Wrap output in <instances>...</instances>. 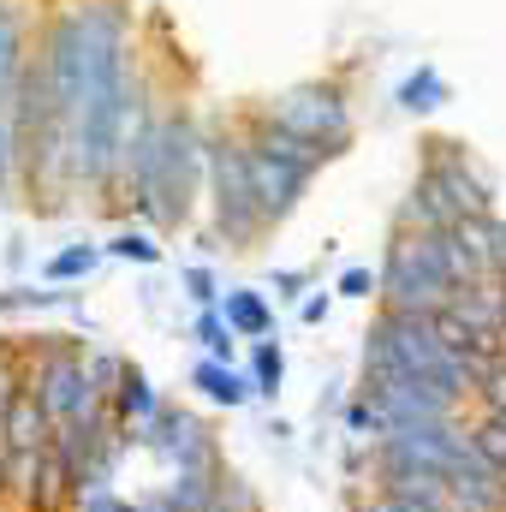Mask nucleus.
I'll list each match as a JSON object with an SVG mask.
<instances>
[{
  "label": "nucleus",
  "mask_w": 506,
  "mask_h": 512,
  "mask_svg": "<svg viewBox=\"0 0 506 512\" xmlns=\"http://www.w3.org/2000/svg\"><path fill=\"white\" fill-rule=\"evenodd\" d=\"M114 256H126V262H161V245H149L143 233H120L114 245H108Z\"/></svg>",
  "instance_id": "ddd939ff"
},
{
  "label": "nucleus",
  "mask_w": 506,
  "mask_h": 512,
  "mask_svg": "<svg viewBox=\"0 0 506 512\" xmlns=\"http://www.w3.org/2000/svg\"><path fill=\"white\" fill-rule=\"evenodd\" d=\"M120 417L126 423H149L155 417V393H149V382H143V370H120Z\"/></svg>",
  "instance_id": "6e6552de"
},
{
  "label": "nucleus",
  "mask_w": 506,
  "mask_h": 512,
  "mask_svg": "<svg viewBox=\"0 0 506 512\" xmlns=\"http://www.w3.org/2000/svg\"><path fill=\"white\" fill-rule=\"evenodd\" d=\"M340 292H346V298H370V292H381V274H370V268H346V274H340Z\"/></svg>",
  "instance_id": "2eb2a0df"
},
{
  "label": "nucleus",
  "mask_w": 506,
  "mask_h": 512,
  "mask_svg": "<svg viewBox=\"0 0 506 512\" xmlns=\"http://www.w3.org/2000/svg\"><path fill=\"white\" fill-rule=\"evenodd\" d=\"M18 78H24V54H18V18H12V6L0 0V96H6Z\"/></svg>",
  "instance_id": "0eeeda50"
},
{
  "label": "nucleus",
  "mask_w": 506,
  "mask_h": 512,
  "mask_svg": "<svg viewBox=\"0 0 506 512\" xmlns=\"http://www.w3.org/2000/svg\"><path fill=\"white\" fill-rule=\"evenodd\" d=\"M328 316V298H304V322H322Z\"/></svg>",
  "instance_id": "6ab92c4d"
},
{
  "label": "nucleus",
  "mask_w": 506,
  "mask_h": 512,
  "mask_svg": "<svg viewBox=\"0 0 506 512\" xmlns=\"http://www.w3.org/2000/svg\"><path fill=\"white\" fill-rule=\"evenodd\" d=\"M441 96H447V84H441L429 66H423L417 78H405V90H399V102H405V108H435Z\"/></svg>",
  "instance_id": "f8f14e48"
},
{
  "label": "nucleus",
  "mask_w": 506,
  "mask_h": 512,
  "mask_svg": "<svg viewBox=\"0 0 506 512\" xmlns=\"http://www.w3.org/2000/svg\"><path fill=\"white\" fill-rule=\"evenodd\" d=\"M185 286H191V298H197L203 310L215 304V274H209V268H185Z\"/></svg>",
  "instance_id": "dca6fc26"
},
{
  "label": "nucleus",
  "mask_w": 506,
  "mask_h": 512,
  "mask_svg": "<svg viewBox=\"0 0 506 512\" xmlns=\"http://www.w3.org/2000/svg\"><path fill=\"white\" fill-rule=\"evenodd\" d=\"M215 203H221V233H227V245H245L256 227L268 221L262 203H256L251 143H215Z\"/></svg>",
  "instance_id": "f257e3e1"
},
{
  "label": "nucleus",
  "mask_w": 506,
  "mask_h": 512,
  "mask_svg": "<svg viewBox=\"0 0 506 512\" xmlns=\"http://www.w3.org/2000/svg\"><path fill=\"white\" fill-rule=\"evenodd\" d=\"M191 382L203 387L215 405H227V411H233V405H245V399L256 393V387L233 370V364H215V358H209V364H197V376H191Z\"/></svg>",
  "instance_id": "20e7f679"
},
{
  "label": "nucleus",
  "mask_w": 506,
  "mask_h": 512,
  "mask_svg": "<svg viewBox=\"0 0 506 512\" xmlns=\"http://www.w3.org/2000/svg\"><path fill=\"white\" fill-rule=\"evenodd\" d=\"M84 512H126V507H120V501H114V495H102V489H96V495H90V501H84Z\"/></svg>",
  "instance_id": "a211bd4d"
},
{
  "label": "nucleus",
  "mask_w": 506,
  "mask_h": 512,
  "mask_svg": "<svg viewBox=\"0 0 506 512\" xmlns=\"http://www.w3.org/2000/svg\"><path fill=\"white\" fill-rule=\"evenodd\" d=\"M477 382H483V393H489V405H495V417H506V358H501V364H489V370H483Z\"/></svg>",
  "instance_id": "4468645a"
},
{
  "label": "nucleus",
  "mask_w": 506,
  "mask_h": 512,
  "mask_svg": "<svg viewBox=\"0 0 506 512\" xmlns=\"http://www.w3.org/2000/svg\"><path fill=\"white\" fill-rule=\"evenodd\" d=\"M0 483H6V453H0Z\"/></svg>",
  "instance_id": "412c9836"
},
{
  "label": "nucleus",
  "mask_w": 506,
  "mask_h": 512,
  "mask_svg": "<svg viewBox=\"0 0 506 512\" xmlns=\"http://www.w3.org/2000/svg\"><path fill=\"white\" fill-rule=\"evenodd\" d=\"M471 447L483 453V465H489V471H501V477H506V417H489V423L471 435Z\"/></svg>",
  "instance_id": "9d476101"
},
{
  "label": "nucleus",
  "mask_w": 506,
  "mask_h": 512,
  "mask_svg": "<svg viewBox=\"0 0 506 512\" xmlns=\"http://www.w3.org/2000/svg\"><path fill=\"white\" fill-rule=\"evenodd\" d=\"M280 382H286V358H280V346L274 340H256V352H251V387L256 393H280Z\"/></svg>",
  "instance_id": "1a4fd4ad"
},
{
  "label": "nucleus",
  "mask_w": 506,
  "mask_h": 512,
  "mask_svg": "<svg viewBox=\"0 0 506 512\" xmlns=\"http://www.w3.org/2000/svg\"><path fill=\"white\" fill-rule=\"evenodd\" d=\"M36 393H42V405H48V417L60 423V429H72V423H84V417H96V370H84L78 358H48L42 364V376H36Z\"/></svg>",
  "instance_id": "7ed1b4c3"
},
{
  "label": "nucleus",
  "mask_w": 506,
  "mask_h": 512,
  "mask_svg": "<svg viewBox=\"0 0 506 512\" xmlns=\"http://www.w3.org/2000/svg\"><path fill=\"white\" fill-rule=\"evenodd\" d=\"M0 191H6V137H0Z\"/></svg>",
  "instance_id": "aec40b11"
},
{
  "label": "nucleus",
  "mask_w": 506,
  "mask_h": 512,
  "mask_svg": "<svg viewBox=\"0 0 506 512\" xmlns=\"http://www.w3.org/2000/svg\"><path fill=\"white\" fill-rule=\"evenodd\" d=\"M191 334H197V346L215 358V364H233V322L227 316H215V310H203L197 322H191Z\"/></svg>",
  "instance_id": "423d86ee"
},
{
  "label": "nucleus",
  "mask_w": 506,
  "mask_h": 512,
  "mask_svg": "<svg viewBox=\"0 0 506 512\" xmlns=\"http://www.w3.org/2000/svg\"><path fill=\"white\" fill-rule=\"evenodd\" d=\"M96 268V245H66L60 256H48V280H78V274H90Z\"/></svg>",
  "instance_id": "9b49d317"
},
{
  "label": "nucleus",
  "mask_w": 506,
  "mask_h": 512,
  "mask_svg": "<svg viewBox=\"0 0 506 512\" xmlns=\"http://www.w3.org/2000/svg\"><path fill=\"white\" fill-rule=\"evenodd\" d=\"M227 322H233V334H245V340H262L268 334V304L256 298V292H227Z\"/></svg>",
  "instance_id": "39448f33"
},
{
  "label": "nucleus",
  "mask_w": 506,
  "mask_h": 512,
  "mask_svg": "<svg viewBox=\"0 0 506 512\" xmlns=\"http://www.w3.org/2000/svg\"><path fill=\"white\" fill-rule=\"evenodd\" d=\"M274 126H286L292 137H304V143H316V149H340L346 143V102H340V90H298V96H286L274 114H268Z\"/></svg>",
  "instance_id": "f03ea898"
},
{
  "label": "nucleus",
  "mask_w": 506,
  "mask_h": 512,
  "mask_svg": "<svg viewBox=\"0 0 506 512\" xmlns=\"http://www.w3.org/2000/svg\"><path fill=\"white\" fill-rule=\"evenodd\" d=\"M18 393H24V387H18V376L0 364V423H6V411H12V399H18Z\"/></svg>",
  "instance_id": "f3484780"
}]
</instances>
